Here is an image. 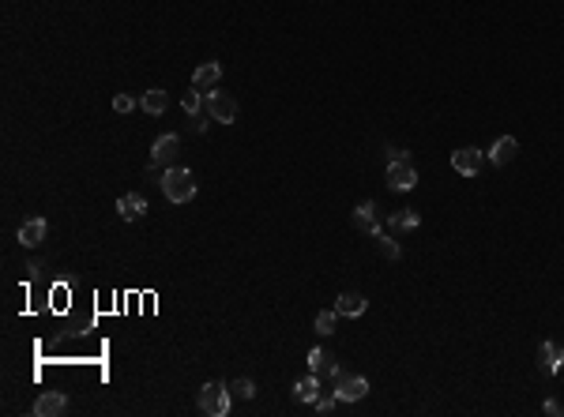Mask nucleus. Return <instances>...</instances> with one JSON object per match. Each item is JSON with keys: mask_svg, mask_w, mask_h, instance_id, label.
Returning a JSON list of instances; mask_svg holds the SVG:
<instances>
[{"mask_svg": "<svg viewBox=\"0 0 564 417\" xmlns=\"http://www.w3.org/2000/svg\"><path fill=\"white\" fill-rule=\"evenodd\" d=\"M159 184H162V196L170 203H188L196 196V177H192V170H184V165H166Z\"/></svg>", "mask_w": 564, "mask_h": 417, "instance_id": "1", "label": "nucleus"}, {"mask_svg": "<svg viewBox=\"0 0 564 417\" xmlns=\"http://www.w3.org/2000/svg\"><path fill=\"white\" fill-rule=\"evenodd\" d=\"M229 387L222 384V379H211V384H203L200 387V395H196V406H200V414H211V417H226L229 414Z\"/></svg>", "mask_w": 564, "mask_h": 417, "instance_id": "2", "label": "nucleus"}, {"mask_svg": "<svg viewBox=\"0 0 564 417\" xmlns=\"http://www.w3.org/2000/svg\"><path fill=\"white\" fill-rule=\"evenodd\" d=\"M331 391L339 395V402H357V398L369 395V379H365V376H354V373H343V368H339V373H335V387H331Z\"/></svg>", "mask_w": 564, "mask_h": 417, "instance_id": "3", "label": "nucleus"}, {"mask_svg": "<svg viewBox=\"0 0 564 417\" xmlns=\"http://www.w3.org/2000/svg\"><path fill=\"white\" fill-rule=\"evenodd\" d=\"M203 98H207L211 120H218V124H234L237 113H241V109H237V101L229 98V95H222V90H207Z\"/></svg>", "mask_w": 564, "mask_h": 417, "instance_id": "4", "label": "nucleus"}, {"mask_svg": "<svg viewBox=\"0 0 564 417\" xmlns=\"http://www.w3.org/2000/svg\"><path fill=\"white\" fill-rule=\"evenodd\" d=\"M414 184H418V170H414V162H410V158H403V162H387V188H395V192H410Z\"/></svg>", "mask_w": 564, "mask_h": 417, "instance_id": "5", "label": "nucleus"}, {"mask_svg": "<svg viewBox=\"0 0 564 417\" xmlns=\"http://www.w3.org/2000/svg\"><path fill=\"white\" fill-rule=\"evenodd\" d=\"M482 162H485V154L478 151V147H459V151H451V170L463 173V177H478Z\"/></svg>", "mask_w": 564, "mask_h": 417, "instance_id": "6", "label": "nucleus"}, {"mask_svg": "<svg viewBox=\"0 0 564 417\" xmlns=\"http://www.w3.org/2000/svg\"><path fill=\"white\" fill-rule=\"evenodd\" d=\"M177 151H181V136L177 132H166L154 139V147H151V165H173V158H177Z\"/></svg>", "mask_w": 564, "mask_h": 417, "instance_id": "7", "label": "nucleus"}, {"mask_svg": "<svg viewBox=\"0 0 564 417\" xmlns=\"http://www.w3.org/2000/svg\"><path fill=\"white\" fill-rule=\"evenodd\" d=\"M218 79H222V64H218V60H203L200 68L192 72V87L203 90V95H207V90H215Z\"/></svg>", "mask_w": 564, "mask_h": 417, "instance_id": "8", "label": "nucleus"}, {"mask_svg": "<svg viewBox=\"0 0 564 417\" xmlns=\"http://www.w3.org/2000/svg\"><path fill=\"white\" fill-rule=\"evenodd\" d=\"M309 373H316L320 379L328 376V379H335V373H339V361H335V354H331V350H312L309 354Z\"/></svg>", "mask_w": 564, "mask_h": 417, "instance_id": "9", "label": "nucleus"}, {"mask_svg": "<svg viewBox=\"0 0 564 417\" xmlns=\"http://www.w3.org/2000/svg\"><path fill=\"white\" fill-rule=\"evenodd\" d=\"M45 234H49V222H45V218H26L19 226V245L23 248H38L45 240Z\"/></svg>", "mask_w": 564, "mask_h": 417, "instance_id": "10", "label": "nucleus"}, {"mask_svg": "<svg viewBox=\"0 0 564 417\" xmlns=\"http://www.w3.org/2000/svg\"><path fill=\"white\" fill-rule=\"evenodd\" d=\"M515 154H519V139H515V136H501L493 147H489L485 158L493 162V165H508V162L515 158Z\"/></svg>", "mask_w": 564, "mask_h": 417, "instance_id": "11", "label": "nucleus"}, {"mask_svg": "<svg viewBox=\"0 0 564 417\" xmlns=\"http://www.w3.org/2000/svg\"><path fill=\"white\" fill-rule=\"evenodd\" d=\"M64 410H68L64 391H45V395H38V402H34V414H38V417H57Z\"/></svg>", "mask_w": 564, "mask_h": 417, "instance_id": "12", "label": "nucleus"}, {"mask_svg": "<svg viewBox=\"0 0 564 417\" xmlns=\"http://www.w3.org/2000/svg\"><path fill=\"white\" fill-rule=\"evenodd\" d=\"M365 309H369V301L362 297V293H339V297H335V312H339V316H346V320L365 316Z\"/></svg>", "mask_w": 564, "mask_h": 417, "instance_id": "13", "label": "nucleus"}, {"mask_svg": "<svg viewBox=\"0 0 564 417\" xmlns=\"http://www.w3.org/2000/svg\"><path fill=\"white\" fill-rule=\"evenodd\" d=\"M354 226H357V229H365V234H373V237H380V234H384L380 222H376V203H373V199H365L362 207H354Z\"/></svg>", "mask_w": 564, "mask_h": 417, "instance_id": "14", "label": "nucleus"}, {"mask_svg": "<svg viewBox=\"0 0 564 417\" xmlns=\"http://www.w3.org/2000/svg\"><path fill=\"white\" fill-rule=\"evenodd\" d=\"M538 361H542V368H545V373H557V368L564 365V346H561V342H553V338H545L542 342V346H538Z\"/></svg>", "mask_w": 564, "mask_h": 417, "instance_id": "15", "label": "nucleus"}, {"mask_svg": "<svg viewBox=\"0 0 564 417\" xmlns=\"http://www.w3.org/2000/svg\"><path fill=\"white\" fill-rule=\"evenodd\" d=\"M117 211H121L124 222H136V218L147 215V199L140 196V192H124V196L117 199Z\"/></svg>", "mask_w": 564, "mask_h": 417, "instance_id": "16", "label": "nucleus"}, {"mask_svg": "<svg viewBox=\"0 0 564 417\" xmlns=\"http://www.w3.org/2000/svg\"><path fill=\"white\" fill-rule=\"evenodd\" d=\"M166 106H170V98H166V90H159V87L143 90V98H140V109H143V113H151V117H162V113H166Z\"/></svg>", "mask_w": 564, "mask_h": 417, "instance_id": "17", "label": "nucleus"}, {"mask_svg": "<svg viewBox=\"0 0 564 417\" xmlns=\"http://www.w3.org/2000/svg\"><path fill=\"white\" fill-rule=\"evenodd\" d=\"M293 398H301V402H316V398H320V376L316 373L301 376L298 384H293Z\"/></svg>", "mask_w": 564, "mask_h": 417, "instance_id": "18", "label": "nucleus"}, {"mask_svg": "<svg viewBox=\"0 0 564 417\" xmlns=\"http://www.w3.org/2000/svg\"><path fill=\"white\" fill-rule=\"evenodd\" d=\"M418 226H421V218L414 207H399L392 215V234H406V229H418Z\"/></svg>", "mask_w": 564, "mask_h": 417, "instance_id": "19", "label": "nucleus"}, {"mask_svg": "<svg viewBox=\"0 0 564 417\" xmlns=\"http://www.w3.org/2000/svg\"><path fill=\"white\" fill-rule=\"evenodd\" d=\"M335 323H339V312L335 309H323L316 316V331H320V335H335Z\"/></svg>", "mask_w": 564, "mask_h": 417, "instance_id": "20", "label": "nucleus"}, {"mask_svg": "<svg viewBox=\"0 0 564 417\" xmlns=\"http://www.w3.org/2000/svg\"><path fill=\"white\" fill-rule=\"evenodd\" d=\"M200 95H203V90H196V87H192V90H184V98H181V109H184V113H188V117H200Z\"/></svg>", "mask_w": 564, "mask_h": 417, "instance_id": "21", "label": "nucleus"}, {"mask_svg": "<svg viewBox=\"0 0 564 417\" xmlns=\"http://www.w3.org/2000/svg\"><path fill=\"white\" fill-rule=\"evenodd\" d=\"M229 391H234L237 398H252V395H256V384H252V379H248V376H237Z\"/></svg>", "mask_w": 564, "mask_h": 417, "instance_id": "22", "label": "nucleus"}, {"mask_svg": "<svg viewBox=\"0 0 564 417\" xmlns=\"http://www.w3.org/2000/svg\"><path fill=\"white\" fill-rule=\"evenodd\" d=\"M376 240H380V252H384L387 259H399V256H403V248H399V240H395V237H387V234H380V237H376Z\"/></svg>", "mask_w": 564, "mask_h": 417, "instance_id": "23", "label": "nucleus"}, {"mask_svg": "<svg viewBox=\"0 0 564 417\" xmlns=\"http://www.w3.org/2000/svg\"><path fill=\"white\" fill-rule=\"evenodd\" d=\"M312 406H316L320 414H331V410H335V406H339V395H335V391H328V395H320V398H316V402H312Z\"/></svg>", "mask_w": 564, "mask_h": 417, "instance_id": "24", "label": "nucleus"}, {"mask_svg": "<svg viewBox=\"0 0 564 417\" xmlns=\"http://www.w3.org/2000/svg\"><path fill=\"white\" fill-rule=\"evenodd\" d=\"M136 106H140V101H136L132 95H117V98H113V109H117V113H132Z\"/></svg>", "mask_w": 564, "mask_h": 417, "instance_id": "25", "label": "nucleus"}, {"mask_svg": "<svg viewBox=\"0 0 564 417\" xmlns=\"http://www.w3.org/2000/svg\"><path fill=\"white\" fill-rule=\"evenodd\" d=\"M384 158L387 162H403V158H410V154H406L403 147H384Z\"/></svg>", "mask_w": 564, "mask_h": 417, "instance_id": "26", "label": "nucleus"}, {"mask_svg": "<svg viewBox=\"0 0 564 417\" xmlns=\"http://www.w3.org/2000/svg\"><path fill=\"white\" fill-rule=\"evenodd\" d=\"M542 410H545V414H549V417H561V414H564V406L557 402V398H549V402H545V406H542Z\"/></svg>", "mask_w": 564, "mask_h": 417, "instance_id": "27", "label": "nucleus"}]
</instances>
